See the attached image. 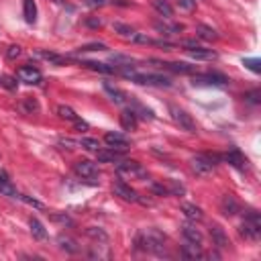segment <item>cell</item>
Returning <instances> with one entry per match:
<instances>
[{
	"instance_id": "cell-1",
	"label": "cell",
	"mask_w": 261,
	"mask_h": 261,
	"mask_svg": "<svg viewBox=\"0 0 261 261\" xmlns=\"http://www.w3.org/2000/svg\"><path fill=\"white\" fill-rule=\"evenodd\" d=\"M137 249H143L155 255H163L166 251V235H161L157 229H147L137 235Z\"/></svg>"
},
{
	"instance_id": "cell-2",
	"label": "cell",
	"mask_w": 261,
	"mask_h": 261,
	"mask_svg": "<svg viewBox=\"0 0 261 261\" xmlns=\"http://www.w3.org/2000/svg\"><path fill=\"white\" fill-rule=\"evenodd\" d=\"M239 232H241L245 239H249V241L259 239V232H261V216H259L257 210H247L245 212V218H243V223L239 227Z\"/></svg>"
},
{
	"instance_id": "cell-3",
	"label": "cell",
	"mask_w": 261,
	"mask_h": 261,
	"mask_svg": "<svg viewBox=\"0 0 261 261\" xmlns=\"http://www.w3.org/2000/svg\"><path fill=\"white\" fill-rule=\"evenodd\" d=\"M221 159H223V157L216 155V153H214V155H212V153H198V155L192 157V168H194L196 174L204 175V174H210Z\"/></svg>"
},
{
	"instance_id": "cell-4",
	"label": "cell",
	"mask_w": 261,
	"mask_h": 261,
	"mask_svg": "<svg viewBox=\"0 0 261 261\" xmlns=\"http://www.w3.org/2000/svg\"><path fill=\"white\" fill-rule=\"evenodd\" d=\"M133 82H137V84H143V86H159V88H170L172 86V80L161 76V74H139L135 72Z\"/></svg>"
},
{
	"instance_id": "cell-5",
	"label": "cell",
	"mask_w": 261,
	"mask_h": 261,
	"mask_svg": "<svg viewBox=\"0 0 261 261\" xmlns=\"http://www.w3.org/2000/svg\"><path fill=\"white\" fill-rule=\"evenodd\" d=\"M172 118L175 120V125H180V129H184L186 133H196V122L186 111H182L180 106H170Z\"/></svg>"
},
{
	"instance_id": "cell-6",
	"label": "cell",
	"mask_w": 261,
	"mask_h": 261,
	"mask_svg": "<svg viewBox=\"0 0 261 261\" xmlns=\"http://www.w3.org/2000/svg\"><path fill=\"white\" fill-rule=\"evenodd\" d=\"M192 84L194 86H227L229 84V78L218 74V72H208V74H198L192 80Z\"/></svg>"
},
{
	"instance_id": "cell-7",
	"label": "cell",
	"mask_w": 261,
	"mask_h": 261,
	"mask_svg": "<svg viewBox=\"0 0 261 261\" xmlns=\"http://www.w3.org/2000/svg\"><path fill=\"white\" fill-rule=\"evenodd\" d=\"M116 174L118 175H129V177H147V172L141 168V163L133 161V159L120 161L116 166Z\"/></svg>"
},
{
	"instance_id": "cell-8",
	"label": "cell",
	"mask_w": 261,
	"mask_h": 261,
	"mask_svg": "<svg viewBox=\"0 0 261 261\" xmlns=\"http://www.w3.org/2000/svg\"><path fill=\"white\" fill-rule=\"evenodd\" d=\"M17 78L25 84H41V80H43V74H41L35 65H23L21 70L17 72Z\"/></svg>"
},
{
	"instance_id": "cell-9",
	"label": "cell",
	"mask_w": 261,
	"mask_h": 261,
	"mask_svg": "<svg viewBox=\"0 0 261 261\" xmlns=\"http://www.w3.org/2000/svg\"><path fill=\"white\" fill-rule=\"evenodd\" d=\"M113 192H115V196H118L120 200H125V202H137V198H139V194H137V192L122 180H116L113 184Z\"/></svg>"
},
{
	"instance_id": "cell-10",
	"label": "cell",
	"mask_w": 261,
	"mask_h": 261,
	"mask_svg": "<svg viewBox=\"0 0 261 261\" xmlns=\"http://www.w3.org/2000/svg\"><path fill=\"white\" fill-rule=\"evenodd\" d=\"M210 237H212V245H216L218 249H229V247H231L229 235L225 232V229H223V227L212 225V227H210Z\"/></svg>"
},
{
	"instance_id": "cell-11",
	"label": "cell",
	"mask_w": 261,
	"mask_h": 261,
	"mask_svg": "<svg viewBox=\"0 0 261 261\" xmlns=\"http://www.w3.org/2000/svg\"><path fill=\"white\" fill-rule=\"evenodd\" d=\"M104 90H106L108 96H111V100H113L115 104H129V102H131L129 94H127L125 90H120V88H116V86H113V84H108V82H104Z\"/></svg>"
},
{
	"instance_id": "cell-12",
	"label": "cell",
	"mask_w": 261,
	"mask_h": 261,
	"mask_svg": "<svg viewBox=\"0 0 261 261\" xmlns=\"http://www.w3.org/2000/svg\"><path fill=\"white\" fill-rule=\"evenodd\" d=\"M122 153H125V149H115V147H111V149H98V151H96V155H98V161L100 163H115V161H118L122 157Z\"/></svg>"
},
{
	"instance_id": "cell-13",
	"label": "cell",
	"mask_w": 261,
	"mask_h": 261,
	"mask_svg": "<svg viewBox=\"0 0 261 261\" xmlns=\"http://www.w3.org/2000/svg\"><path fill=\"white\" fill-rule=\"evenodd\" d=\"M74 170H76V174H78L80 177H94L96 174H98L96 166H94L92 161H88V159H80V161H76Z\"/></svg>"
},
{
	"instance_id": "cell-14",
	"label": "cell",
	"mask_w": 261,
	"mask_h": 261,
	"mask_svg": "<svg viewBox=\"0 0 261 261\" xmlns=\"http://www.w3.org/2000/svg\"><path fill=\"white\" fill-rule=\"evenodd\" d=\"M163 67L174 74H184V76H190L196 72V65L192 63H186V61H170V63H163Z\"/></svg>"
},
{
	"instance_id": "cell-15",
	"label": "cell",
	"mask_w": 261,
	"mask_h": 261,
	"mask_svg": "<svg viewBox=\"0 0 261 261\" xmlns=\"http://www.w3.org/2000/svg\"><path fill=\"white\" fill-rule=\"evenodd\" d=\"M225 161H229L232 168H237V170H245L247 168V159L243 157V153L239 149H231L229 153H225V155H221Z\"/></svg>"
},
{
	"instance_id": "cell-16",
	"label": "cell",
	"mask_w": 261,
	"mask_h": 261,
	"mask_svg": "<svg viewBox=\"0 0 261 261\" xmlns=\"http://www.w3.org/2000/svg\"><path fill=\"white\" fill-rule=\"evenodd\" d=\"M221 212L225 216H235L239 212V202L235 200V196H231V194H225L221 198Z\"/></svg>"
},
{
	"instance_id": "cell-17",
	"label": "cell",
	"mask_w": 261,
	"mask_h": 261,
	"mask_svg": "<svg viewBox=\"0 0 261 261\" xmlns=\"http://www.w3.org/2000/svg\"><path fill=\"white\" fill-rule=\"evenodd\" d=\"M104 143L108 147H115V149H127L129 147V139L120 133H106L104 135Z\"/></svg>"
},
{
	"instance_id": "cell-18",
	"label": "cell",
	"mask_w": 261,
	"mask_h": 261,
	"mask_svg": "<svg viewBox=\"0 0 261 261\" xmlns=\"http://www.w3.org/2000/svg\"><path fill=\"white\" fill-rule=\"evenodd\" d=\"M0 194H4L8 198H17L19 196V192H17L15 186H12V182H10V177H8L6 172H0Z\"/></svg>"
},
{
	"instance_id": "cell-19",
	"label": "cell",
	"mask_w": 261,
	"mask_h": 261,
	"mask_svg": "<svg viewBox=\"0 0 261 261\" xmlns=\"http://www.w3.org/2000/svg\"><path fill=\"white\" fill-rule=\"evenodd\" d=\"M155 29H157L161 35H177L180 31H184V25L168 23V21H157V23H155Z\"/></svg>"
},
{
	"instance_id": "cell-20",
	"label": "cell",
	"mask_w": 261,
	"mask_h": 261,
	"mask_svg": "<svg viewBox=\"0 0 261 261\" xmlns=\"http://www.w3.org/2000/svg\"><path fill=\"white\" fill-rule=\"evenodd\" d=\"M120 125H122V129H127V131H135L137 125H139V120H137V115L131 111V108H127V111L120 113Z\"/></svg>"
},
{
	"instance_id": "cell-21",
	"label": "cell",
	"mask_w": 261,
	"mask_h": 261,
	"mask_svg": "<svg viewBox=\"0 0 261 261\" xmlns=\"http://www.w3.org/2000/svg\"><path fill=\"white\" fill-rule=\"evenodd\" d=\"M182 235H184V239L190 241V243H200V245H202V232H200L194 225L186 223V225L182 227Z\"/></svg>"
},
{
	"instance_id": "cell-22",
	"label": "cell",
	"mask_w": 261,
	"mask_h": 261,
	"mask_svg": "<svg viewBox=\"0 0 261 261\" xmlns=\"http://www.w3.org/2000/svg\"><path fill=\"white\" fill-rule=\"evenodd\" d=\"M82 65H86L88 70L98 72V74H116V65H108V63H102V61H84Z\"/></svg>"
},
{
	"instance_id": "cell-23",
	"label": "cell",
	"mask_w": 261,
	"mask_h": 261,
	"mask_svg": "<svg viewBox=\"0 0 261 261\" xmlns=\"http://www.w3.org/2000/svg\"><path fill=\"white\" fill-rule=\"evenodd\" d=\"M23 15L29 25H33L37 21V2L35 0H23Z\"/></svg>"
},
{
	"instance_id": "cell-24",
	"label": "cell",
	"mask_w": 261,
	"mask_h": 261,
	"mask_svg": "<svg viewBox=\"0 0 261 261\" xmlns=\"http://www.w3.org/2000/svg\"><path fill=\"white\" fill-rule=\"evenodd\" d=\"M182 212L190 218V221H202V218H204V212H202L200 206L190 204V202H184L182 204Z\"/></svg>"
},
{
	"instance_id": "cell-25",
	"label": "cell",
	"mask_w": 261,
	"mask_h": 261,
	"mask_svg": "<svg viewBox=\"0 0 261 261\" xmlns=\"http://www.w3.org/2000/svg\"><path fill=\"white\" fill-rule=\"evenodd\" d=\"M200 243H190V241H186V245L182 247V257H186V259H198V257H202V249H200Z\"/></svg>"
},
{
	"instance_id": "cell-26",
	"label": "cell",
	"mask_w": 261,
	"mask_h": 261,
	"mask_svg": "<svg viewBox=\"0 0 261 261\" xmlns=\"http://www.w3.org/2000/svg\"><path fill=\"white\" fill-rule=\"evenodd\" d=\"M29 227H31V235L37 239V241H43L45 237H47V231H45V227L41 225V221L39 218H29Z\"/></svg>"
},
{
	"instance_id": "cell-27",
	"label": "cell",
	"mask_w": 261,
	"mask_h": 261,
	"mask_svg": "<svg viewBox=\"0 0 261 261\" xmlns=\"http://www.w3.org/2000/svg\"><path fill=\"white\" fill-rule=\"evenodd\" d=\"M151 4H153V8L159 12L161 17H166V19L174 17V8H172V4L168 2V0H151Z\"/></svg>"
},
{
	"instance_id": "cell-28",
	"label": "cell",
	"mask_w": 261,
	"mask_h": 261,
	"mask_svg": "<svg viewBox=\"0 0 261 261\" xmlns=\"http://www.w3.org/2000/svg\"><path fill=\"white\" fill-rule=\"evenodd\" d=\"M86 235L92 239V241H96V243H100V245H106L108 243V235L100 229V227H90V229H86Z\"/></svg>"
},
{
	"instance_id": "cell-29",
	"label": "cell",
	"mask_w": 261,
	"mask_h": 261,
	"mask_svg": "<svg viewBox=\"0 0 261 261\" xmlns=\"http://www.w3.org/2000/svg\"><path fill=\"white\" fill-rule=\"evenodd\" d=\"M192 58L194 59H216V51H212V49H204V47H196V49H190L188 51Z\"/></svg>"
},
{
	"instance_id": "cell-30",
	"label": "cell",
	"mask_w": 261,
	"mask_h": 261,
	"mask_svg": "<svg viewBox=\"0 0 261 261\" xmlns=\"http://www.w3.org/2000/svg\"><path fill=\"white\" fill-rule=\"evenodd\" d=\"M58 245H59V249H63L65 253H78L80 251V247H78V243L74 241V239H70V237H58Z\"/></svg>"
},
{
	"instance_id": "cell-31",
	"label": "cell",
	"mask_w": 261,
	"mask_h": 261,
	"mask_svg": "<svg viewBox=\"0 0 261 261\" xmlns=\"http://www.w3.org/2000/svg\"><path fill=\"white\" fill-rule=\"evenodd\" d=\"M37 56L39 58H43V59H47L49 63H53V65H63L65 63V58H61L59 53H53V51H37Z\"/></svg>"
},
{
	"instance_id": "cell-32",
	"label": "cell",
	"mask_w": 261,
	"mask_h": 261,
	"mask_svg": "<svg viewBox=\"0 0 261 261\" xmlns=\"http://www.w3.org/2000/svg\"><path fill=\"white\" fill-rule=\"evenodd\" d=\"M198 37L200 39H204V41H216L218 39V33L212 29V27H208V25H198Z\"/></svg>"
},
{
	"instance_id": "cell-33",
	"label": "cell",
	"mask_w": 261,
	"mask_h": 261,
	"mask_svg": "<svg viewBox=\"0 0 261 261\" xmlns=\"http://www.w3.org/2000/svg\"><path fill=\"white\" fill-rule=\"evenodd\" d=\"M131 111L137 115V118H149V120H153L155 118V115H153V111H149V108H145L143 104H139V102H135L133 106H131Z\"/></svg>"
},
{
	"instance_id": "cell-34",
	"label": "cell",
	"mask_w": 261,
	"mask_h": 261,
	"mask_svg": "<svg viewBox=\"0 0 261 261\" xmlns=\"http://www.w3.org/2000/svg\"><path fill=\"white\" fill-rule=\"evenodd\" d=\"M58 115H59V118H63V120H70V122H76V120H78V115L74 113V108L65 106V104L58 106Z\"/></svg>"
},
{
	"instance_id": "cell-35",
	"label": "cell",
	"mask_w": 261,
	"mask_h": 261,
	"mask_svg": "<svg viewBox=\"0 0 261 261\" xmlns=\"http://www.w3.org/2000/svg\"><path fill=\"white\" fill-rule=\"evenodd\" d=\"M115 31H116L120 37H125V39H133L135 33H137L133 27H129V25H125V23H115Z\"/></svg>"
},
{
	"instance_id": "cell-36",
	"label": "cell",
	"mask_w": 261,
	"mask_h": 261,
	"mask_svg": "<svg viewBox=\"0 0 261 261\" xmlns=\"http://www.w3.org/2000/svg\"><path fill=\"white\" fill-rule=\"evenodd\" d=\"M21 111L27 113V115H33V113L39 111V102L35 98H29V96H27V98L21 102Z\"/></svg>"
},
{
	"instance_id": "cell-37",
	"label": "cell",
	"mask_w": 261,
	"mask_h": 261,
	"mask_svg": "<svg viewBox=\"0 0 261 261\" xmlns=\"http://www.w3.org/2000/svg\"><path fill=\"white\" fill-rule=\"evenodd\" d=\"M168 192L170 194H174V196H184L186 194V186L184 184H180L177 180H168Z\"/></svg>"
},
{
	"instance_id": "cell-38",
	"label": "cell",
	"mask_w": 261,
	"mask_h": 261,
	"mask_svg": "<svg viewBox=\"0 0 261 261\" xmlns=\"http://www.w3.org/2000/svg\"><path fill=\"white\" fill-rule=\"evenodd\" d=\"M78 145H82V147L88 149V151H98V147H100L98 139H90V137H84V139H80Z\"/></svg>"
},
{
	"instance_id": "cell-39",
	"label": "cell",
	"mask_w": 261,
	"mask_h": 261,
	"mask_svg": "<svg viewBox=\"0 0 261 261\" xmlns=\"http://www.w3.org/2000/svg\"><path fill=\"white\" fill-rule=\"evenodd\" d=\"M21 53H23L21 45H8V49H6V58H8L10 61H15L17 58H21Z\"/></svg>"
},
{
	"instance_id": "cell-40",
	"label": "cell",
	"mask_w": 261,
	"mask_h": 261,
	"mask_svg": "<svg viewBox=\"0 0 261 261\" xmlns=\"http://www.w3.org/2000/svg\"><path fill=\"white\" fill-rule=\"evenodd\" d=\"M0 86H4L8 90H17V78H12V76H2L0 78Z\"/></svg>"
},
{
	"instance_id": "cell-41",
	"label": "cell",
	"mask_w": 261,
	"mask_h": 261,
	"mask_svg": "<svg viewBox=\"0 0 261 261\" xmlns=\"http://www.w3.org/2000/svg\"><path fill=\"white\" fill-rule=\"evenodd\" d=\"M151 192H153V194H157V196H168V194H170V192H168V186H163V184H159V182L151 184Z\"/></svg>"
},
{
	"instance_id": "cell-42",
	"label": "cell",
	"mask_w": 261,
	"mask_h": 261,
	"mask_svg": "<svg viewBox=\"0 0 261 261\" xmlns=\"http://www.w3.org/2000/svg\"><path fill=\"white\" fill-rule=\"evenodd\" d=\"M243 63L249 67L251 72H255V74H261V61L259 59H243Z\"/></svg>"
},
{
	"instance_id": "cell-43",
	"label": "cell",
	"mask_w": 261,
	"mask_h": 261,
	"mask_svg": "<svg viewBox=\"0 0 261 261\" xmlns=\"http://www.w3.org/2000/svg\"><path fill=\"white\" fill-rule=\"evenodd\" d=\"M17 198L23 200L25 204H29V206H35V208H43V202H39V200H35V198H29V196H25V194H19Z\"/></svg>"
},
{
	"instance_id": "cell-44",
	"label": "cell",
	"mask_w": 261,
	"mask_h": 261,
	"mask_svg": "<svg viewBox=\"0 0 261 261\" xmlns=\"http://www.w3.org/2000/svg\"><path fill=\"white\" fill-rule=\"evenodd\" d=\"M151 45H155V47H163V49H175L174 43H170V41L166 39H151Z\"/></svg>"
},
{
	"instance_id": "cell-45",
	"label": "cell",
	"mask_w": 261,
	"mask_h": 261,
	"mask_svg": "<svg viewBox=\"0 0 261 261\" xmlns=\"http://www.w3.org/2000/svg\"><path fill=\"white\" fill-rule=\"evenodd\" d=\"M177 6L192 12V10H196V0H177Z\"/></svg>"
},
{
	"instance_id": "cell-46",
	"label": "cell",
	"mask_w": 261,
	"mask_h": 261,
	"mask_svg": "<svg viewBox=\"0 0 261 261\" xmlns=\"http://www.w3.org/2000/svg\"><path fill=\"white\" fill-rule=\"evenodd\" d=\"M259 96H261V92H259V90H253V92H247L243 98H245L247 102H251V104H259V102H261Z\"/></svg>"
},
{
	"instance_id": "cell-47",
	"label": "cell",
	"mask_w": 261,
	"mask_h": 261,
	"mask_svg": "<svg viewBox=\"0 0 261 261\" xmlns=\"http://www.w3.org/2000/svg\"><path fill=\"white\" fill-rule=\"evenodd\" d=\"M82 51H106L108 47L104 45V43H88V45H84V47H80Z\"/></svg>"
},
{
	"instance_id": "cell-48",
	"label": "cell",
	"mask_w": 261,
	"mask_h": 261,
	"mask_svg": "<svg viewBox=\"0 0 261 261\" xmlns=\"http://www.w3.org/2000/svg\"><path fill=\"white\" fill-rule=\"evenodd\" d=\"M59 145H61L63 149H74V147L78 145V141L70 139V137H61V139H59Z\"/></svg>"
},
{
	"instance_id": "cell-49",
	"label": "cell",
	"mask_w": 261,
	"mask_h": 261,
	"mask_svg": "<svg viewBox=\"0 0 261 261\" xmlns=\"http://www.w3.org/2000/svg\"><path fill=\"white\" fill-rule=\"evenodd\" d=\"M131 41H135V43H145V45H151V37H147V35H143V33H135V37H133Z\"/></svg>"
},
{
	"instance_id": "cell-50",
	"label": "cell",
	"mask_w": 261,
	"mask_h": 261,
	"mask_svg": "<svg viewBox=\"0 0 261 261\" xmlns=\"http://www.w3.org/2000/svg\"><path fill=\"white\" fill-rule=\"evenodd\" d=\"M86 25L92 27V29H100L104 23H102V19H98V17H90V19H86Z\"/></svg>"
},
{
	"instance_id": "cell-51",
	"label": "cell",
	"mask_w": 261,
	"mask_h": 261,
	"mask_svg": "<svg viewBox=\"0 0 261 261\" xmlns=\"http://www.w3.org/2000/svg\"><path fill=\"white\" fill-rule=\"evenodd\" d=\"M86 2V6H90V8H102L104 4H106V0H84Z\"/></svg>"
},
{
	"instance_id": "cell-52",
	"label": "cell",
	"mask_w": 261,
	"mask_h": 261,
	"mask_svg": "<svg viewBox=\"0 0 261 261\" xmlns=\"http://www.w3.org/2000/svg\"><path fill=\"white\" fill-rule=\"evenodd\" d=\"M74 125H76V129H78V131H86V129H88V122H84V120H80V118H78V120L74 122Z\"/></svg>"
},
{
	"instance_id": "cell-53",
	"label": "cell",
	"mask_w": 261,
	"mask_h": 261,
	"mask_svg": "<svg viewBox=\"0 0 261 261\" xmlns=\"http://www.w3.org/2000/svg\"><path fill=\"white\" fill-rule=\"evenodd\" d=\"M56 2H58V4H65V0H56Z\"/></svg>"
}]
</instances>
